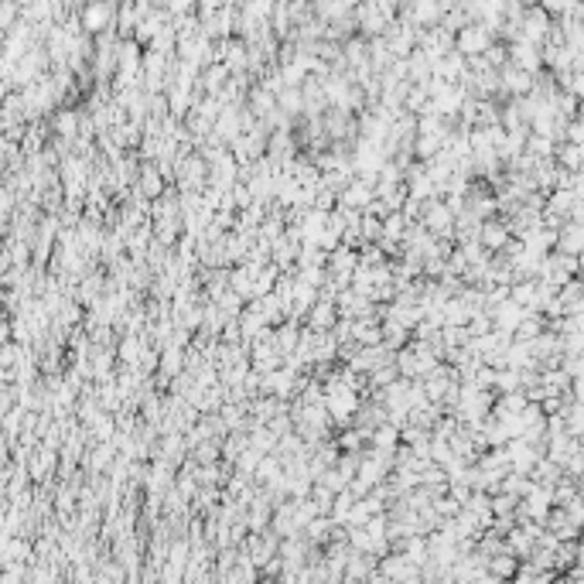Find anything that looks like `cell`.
Listing matches in <instances>:
<instances>
[{
	"label": "cell",
	"mask_w": 584,
	"mask_h": 584,
	"mask_svg": "<svg viewBox=\"0 0 584 584\" xmlns=\"http://www.w3.org/2000/svg\"><path fill=\"white\" fill-rule=\"evenodd\" d=\"M557 161L571 171V175H578V168H581V147H574V144H557Z\"/></svg>",
	"instance_id": "10"
},
{
	"label": "cell",
	"mask_w": 584,
	"mask_h": 584,
	"mask_svg": "<svg viewBox=\"0 0 584 584\" xmlns=\"http://www.w3.org/2000/svg\"><path fill=\"white\" fill-rule=\"evenodd\" d=\"M352 339L355 342H362V346H383V332H379V325H372V321H352Z\"/></svg>",
	"instance_id": "8"
},
{
	"label": "cell",
	"mask_w": 584,
	"mask_h": 584,
	"mask_svg": "<svg viewBox=\"0 0 584 584\" xmlns=\"http://www.w3.org/2000/svg\"><path fill=\"white\" fill-rule=\"evenodd\" d=\"M505 55H512V69H520V72H527V76L540 65V48L530 45V41H516V45H509Z\"/></svg>",
	"instance_id": "4"
},
{
	"label": "cell",
	"mask_w": 584,
	"mask_h": 584,
	"mask_svg": "<svg viewBox=\"0 0 584 584\" xmlns=\"http://www.w3.org/2000/svg\"><path fill=\"white\" fill-rule=\"evenodd\" d=\"M277 107L284 109V113H297V109L304 107V100H301V93H297V89H284V93L277 96Z\"/></svg>",
	"instance_id": "14"
},
{
	"label": "cell",
	"mask_w": 584,
	"mask_h": 584,
	"mask_svg": "<svg viewBox=\"0 0 584 584\" xmlns=\"http://www.w3.org/2000/svg\"><path fill=\"white\" fill-rule=\"evenodd\" d=\"M229 76V69L222 65V62H215V65H209L205 69V76H202V86L209 89V93H222V79Z\"/></svg>",
	"instance_id": "11"
},
{
	"label": "cell",
	"mask_w": 584,
	"mask_h": 584,
	"mask_svg": "<svg viewBox=\"0 0 584 584\" xmlns=\"http://www.w3.org/2000/svg\"><path fill=\"white\" fill-rule=\"evenodd\" d=\"M505 461H509L516 472H533L536 451H533L527 441H509V448H505Z\"/></svg>",
	"instance_id": "6"
},
{
	"label": "cell",
	"mask_w": 584,
	"mask_h": 584,
	"mask_svg": "<svg viewBox=\"0 0 584 584\" xmlns=\"http://www.w3.org/2000/svg\"><path fill=\"white\" fill-rule=\"evenodd\" d=\"M489 45H492V34L478 25V21H475V25H465L461 31H458V38H454V48H458L461 58H465V55L478 58V55H485Z\"/></svg>",
	"instance_id": "1"
},
{
	"label": "cell",
	"mask_w": 584,
	"mask_h": 584,
	"mask_svg": "<svg viewBox=\"0 0 584 584\" xmlns=\"http://www.w3.org/2000/svg\"><path fill=\"white\" fill-rule=\"evenodd\" d=\"M397 437H400V430L397 427H390V424H379L369 434V441L376 444V451H390V448H397Z\"/></svg>",
	"instance_id": "9"
},
{
	"label": "cell",
	"mask_w": 584,
	"mask_h": 584,
	"mask_svg": "<svg viewBox=\"0 0 584 584\" xmlns=\"http://www.w3.org/2000/svg\"><path fill=\"white\" fill-rule=\"evenodd\" d=\"M509 243V229H505L503 219H489V222H482V229H478V246H489V250H499Z\"/></svg>",
	"instance_id": "5"
},
{
	"label": "cell",
	"mask_w": 584,
	"mask_h": 584,
	"mask_svg": "<svg viewBox=\"0 0 584 584\" xmlns=\"http://www.w3.org/2000/svg\"><path fill=\"white\" fill-rule=\"evenodd\" d=\"M137 348H140V342H137V339H127L120 352H123V359H127V362H133V359H137Z\"/></svg>",
	"instance_id": "16"
},
{
	"label": "cell",
	"mask_w": 584,
	"mask_h": 584,
	"mask_svg": "<svg viewBox=\"0 0 584 584\" xmlns=\"http://www.w3.org/2000/svg\"><path fill=\"white\" fill-rule=\"evenodd\" d=\"M581 222H567V226H560L557 229V253H567V257H578V250H581Z\"/></svg>",
	"instance_id": "7"
},
{
	"label": "cell",
	"mask_w": 584,
	"mask_h": 584,
	"mask_svg": "<svg viewBox=\"0 0 584 584\" xmlns=\"http://www.w3.org/2000/svg\"><path fill=\"white\" fill-rule=\"evenodd\" d=\"M144 188H147V195H151V198L161 195V175H158V168H154V164H147V168H144Z\"/></svg>",
	"instance_id": "15"
},
{
	"label": "cell",
	"mask_w": 584,
	"mask_h": 584,
	"mask_svg": "<svg viewBox=\"0 0 584 584\" xmlns=\"http://www.w3.org/2000/svg\"><path fill=\"white\" fill-rule=\"evenodd\" d=\"M372 198V185H366V182H359V178H352L342 191H339V205L342 209H348V212H362L366 205H369Z\"/></svg>",
	"instance_id": "2"
},
{
	"label": "cell",
	"mask_w": 584,
	"mask_h": 584,
	"mask_svg": "<svg viewBox=\"0 0 584 584\" xmlns=\"http://www.w3.org/2000/svg\"><path fill=\"white\" fill-rule=\"evenodd\" d=\"M205 175H209V168H205V161L202 158H185L178 164V188H202L205 182Z\"/></svg>",
	"instance_id": "3"
},
{
	"label": "cell",
	"mask_w": 584,
	"mask_h": 584,
	"mask_svg": "<svg viewBox=\"0 0 584 584\" xmlns=\"http://www.w3.org/2000/svg\"><path fill=\"white\" fill-rule=\"evenodd\" d=\"M250 437H253L250 444H253V451H257V454H260V451H270V448H273V434H270L266 427H260V424L250 430Z\"/></svg>",
	"instance_id": "13"
},
{
	"label": "cell",
	"mask_w": 584,
	"mask_h": 584,
	"mask_svg": "<svg viewBox=\"0 0 584 584\" xmlns=\"http://www.w3.org/2000/svg\"><path fill=\"white\" fill-rule=\"evenodd\" d=\"M182 362H185V352L178 346H168L164 348V359H161V369L168 372V376H175V372L182 369Z\"/></svg>",
	"instance_id": "12"
}]
</instances>
